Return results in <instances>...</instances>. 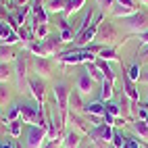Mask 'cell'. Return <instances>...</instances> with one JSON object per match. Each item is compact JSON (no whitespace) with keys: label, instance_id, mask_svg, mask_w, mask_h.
Listing matches in <instances>:
<instances>
[{"label":"cell","instance_id":"cell-1","mask_svg":"<svg viewBox=\"0 0 148 148\" xmlns=\"http://www.w3.org/2000/svg\"><path fill=\"white\" fill-rule=\"evenodd\" d=\"M29 69H32V54L27 50H19L15 58V84L21 94H29Z\"/></svg>","mask_w":148,"mask_h":148},{"label":"cell","instance_id":"cell-2","mask_svg":"<svg viewBox=\"0 0 148 148\" xmlns=\"http://www.w3.org/2000/svg\"><path fill=\"white\" fill-rule=\"evenodd\" d=\"M54 61L58 65H88L96 61V54L90 52L86 46H73L71 50H61L54 56Z\"/></svg>","mask_w":148,"mask_h":148},{"label":"cell","instance_id":"cell-3","mask_svg":"<svg viewBox=\"0 0 148 148\" xmlns=\"http://www.w3.org/2000/svg\"><path fill=\"white\" fill-rule=\"evenodd\" d=\"M127 40H130V36L121 38L119 32H117V27H115V23L111 21V19H106V21H102L100 27H98V34H96V40L94 42L104 44V46H119L121 48Z\"/></svg>","mask_w":148,"mask_h":148},{"label":"cell","instance_id":"cell-4","mask_svg":"<svg viewBox=\"0 0 148 148\" xmlns=\"http://www.w3.org/2000/svg\"><path fill=\"white\" fill-rule=\"evenodd\" d=\"M52 96H54V102L58 106V117L67 123L69 121V96H71V88H69V84L65 79L54 82Z\"/></svg>","mask_w":148,"mask_h":148},{"label":"cell","instance_id":"cell-5","mask_svg":"<svg viewBox=\"0 0 148 148\" xmlns=\"http://www.w3.org/2000/svg\"><path fill=\"white\" fill-rule=\"evenodd\" d=\"M54 67H56V61H54V58L34 56V54H32V71L38 73L40 79H50V77L54 75Z\"/></svg>","mask_w":148,"mask_h":148},{"label":"cell","instance_id":"cell-6","mask_svg":"<svg viewBox=\"0 0 148 148\" xmlns=\"http://www.w3.org/2000/svg\"><path fill=\"white\" fill-rule=\"evenodd\" d=\"M123 27L127 29L130 34H142L148 32V11H138L136 15L123 19Z\"/></svg>","mask_w":148,"mask_h":148},{"label":"cell","instance_id":"cell-7","mask_svg":"<svg viewBox=\"0 0 148 148\" xmlns=\"http://www.w3.org/2000/svg\"><path fill=\"white\" fill-rule=\"evenodd\" d=\"M48 138L46 127L42 125H29L27 127V134H25V148H42L44 142Z\"/></svg>","mask_w":148,"mask_h":148},{"label":"cell","instance_id":"cell-8","mask_svg":"<svg viewBox=\"0 0 148 148\" xmlns=\"http://www.w3.org/2000/svg\"><path fill=\"white\" fill-rule=\"evenodd\" d=\"M102 21H104V15H102V13H96V19L92 21V25L88 27V29H86V32H84L79 38H77L75 44H77V46H88V44H92V42L96 40L98 27H100V23H102Z\"/></svg>","mask_w":148,"mask_h":148},{"label":"cell","instance_id":"cell-9","mask_svg":"<svg viewBox=\"0 0 148 148\" xmlns=\"http://www.w3.org/2000/svg\"><path fill=\"white\" fill-rule=\"evenodd\" d=\"M29 94L34 96V100L40 104V106H46L44 102V96H46V86H44V79H40V77H34L29 75Z\"/></svg>","mask_w":148,"mask_h":148},{"label":"cell","instance_id":"cell-10","mask_svg":"<svg viewBox=\"0 0 148 148\" xmlns=\"http://www.w3.org/2000/svg\"><path fill=\"white\" fill-rule=\"evenodd\" d=\"M94 86H96V82H94L92 77L86 73V71L77 75V82H75V90L79 92V94H82L84 98H86V96H90V94L94 92Z\"/></svg>","mask_w":148,"mask_h":148},{"label":"cell","instance_id":"cell-11","mask_svg":"<svg viewBox=\"0 0 148 148\" xmlns=\"http://www.w3.org/2000/svg\"><path fill=\"white\" fill-rule=\"evenodd\" d=\"M121 69H123V75H121V82H123V94L130 98L132 102H138V100H140L138 86H136V82H132L130 77H127V73H125V65H123V63H121Z\"/></svg>","mask_w":148,"mask_h":148},{"label":"cell","instance_id":"cell-12","mask_svg":"<svg viewBox=\"0 0 148 148\" xmlns=\"http://www.w3.org/2000/svg\"><path fill=\"white\" fill-rule=\"evenodd\" d=\"M96 58H102V61H106V63H123L121 61V56H119V46H104L100 52H98V56Z\"/></svg>","mask_w":148,"mask_h":148},{"label":"cell","instance_id":"cell-13","mask_svg":"<svg viewBox=\"0 0 148 148\" xmlns=\"http://www.w3.org/2000/svg\"><path fill=\"white\" fill-rule=\"evenodd\" d=\"M138 13V6H125V4H119V2H115L113 8H111V17H117V19H127V17H132Z\"/></svg>","mask_w":148,"mask_h":148},{"label":"cell","instance_id":"cell-14","mask_svg":"<svg viewBox=\"0 0 148 148\" xmlns=\"http://www.w3.org/2000/svg\"><path fill=\"white\" fill-rule=\"evenodd\" d=\"M84 115H88V117H104V115H106L104 102H102V100L86 102V106H84Z\"/></svg>","mask_w":148,"mask_h":148},{"label":"cell","instance_id":"cell-15","mask_svg":"<svg viewBox=\"0 0 148 148\" xmlns=\"http://www.w3.org/2000/svg\"><path fill=\"white\" fill-rule=\"evenodd\" d=\"M82 146V134L75 130H67L63 134V148H79Z\"/></svg>","mask_w":148,"mask_h":148},{"label":"cell","instance_id":"cell-16","mask_svg":"<svg viewBox=\"0 0 148 148\" xmlns=\"http://www.w3.org/2000/svg\"><path fill=\"white\" fill-rule=\"evenodd\" d=\"M84 106H86V102H84V96L77 92V90H71V96H69V113H84Z\"/></svg>","mask_w":148,"mask_h":148},{"label":"cell","instance_id":"cell-17","mask_svg":"<svg viewBox=\"0 0 148 148\" xmlns=\"http://www.w3.org/2000/svg\"><path fill=\"white\" fill-rule=\"evenodd\" d=\"M69 121L73 123V130H75V132H79L82 136H84V134L88 136V134H90V130H92V125H88L77 113H69Z\"/></svg>","mask_w":148,"mask_h":148},{"label":"cell","instance_id":"cell-18","mask_svg":"<svg viewBox=\"0 0 148 148\" xmlns=\"http://www.w3.org/2000/svg\"><path fill=\"white\" fill-rule=\"evenodd\" d=\"M67 4H69V0H46V2H44L46 13H48V15H54V13H65Z\"/></svg>","mask_w":148,"mask_h":148},{"label":"cell","instance_id":"cell-19","mask_svg":"<svg viewBox=\"0 0 148 148\" xmlns=\"http://www.w3.org/2000/svg\"><path fill=\"white\" fill-rule=\"evenodd\" d=\"M17 48L15 46H8V44H2L0 46V63H15L17 58Z\"/></svg>","mask_w":148,"mask_h":148},{"label":"cell","instance_id":"cell-20","mask_svg":"<svg viewBox=\"0 0 148 148\" xmlns=\"http://www.w3.org/2000/svg\"><path fill=\"white\" fill-rule=\"evenodd\" d=\"M113 96H115V84L108 82V79H102V84H100V98H98V100L108 102V100H113Z\"/></svg>","mask_w":148,"mask_h":148},{"label":"cell","instance_id":"cell-21","mask_svg":"<svg viewBox=\"0 0 148 148\" xmlns=\"http://www.w3.org/2000/svg\"><path fill=\"white\" fill-rule=\"evenodd\" d=\"M2 121L8 125V123H13V121H21V104L19 102H13L11 108L6 111V115L2 117Z\"/></svg>","mask_w":148,"mask_h":148},{"label":"cell","instance_id":"cell-22","mask_svg":"<svg viewBox=\"0 0 148 148\" xmlns=\"http://www.w3.org/2000/svg\"><path fill=\"white\" fill-rule=\"evenodd\" d=\"M58 36H61L63 42H73V40H75V34H73V29L69 27V21H67V19H63V21L58 23Z\"/></svg>","mask_w":148,"mask_h":148},{"label":"cell","instance_id":"cell-23","mask_svg":"<svg viewBox=\"0 0 148 148\" xmlns=\"http://www.w3.org/2000/svg\"><path fill=\"white\" fill-rule=\"evenodd\" d=\"M96 65L100 67V71H102V75H104V79H108V82H117V75H115V71H113V67H111V63H106V61H102V58H96Z\"/></svg>","mask_w":148,"mask_h":148},{"label":"cell","instance_id":"cell-24","mask_svg":"<svg viewBox=\"0 0 148 148\" xmlns=\"http://www.w3.org/2000/svg\"><path fill=\"white\" fill-rule=\"evenodd\" d=\"M140 69H142V65H140V61H134V63H130V65H125V73H127V77H130L132 82H140Z\"/></svg>","mask_w":148,"mask_h":148},{"label":"cell","instance_id":"cell-25","mask_svg":"<svg viewBox=\"0 0 148 148\" xmlns=\"http://www.w3.org/2000/svg\"><path fill=\"white\" fill-rule=\"evenodd\" d=\"M86 67V73L92 77L94 82H98V84H102V79H104V75H102V71H100V67L96 65V61L94 63H88V65H84Z\"/></svg>","mask_w":148,"mask_h":148},{"label":"cell","instance_id":"cell-26","mask_svg":"<svg viewBox=\"0 0 148 148\" xmlns=\"http://www.w3.org/2000/svg\"><path fill=\"white\" fill-rule=\"evenodd\" d=\"M134 132L142 138L144 144H148V142H146V140H148V125H146V121H142V119H134Z\"/></svg>","mask_w":148,"mask_h":148},{"label":"cell","instance_id":"cell-27","mask_svg":"<svg viewBox=\"0 0 148 148\" xmlns=\"http://www.w3.org/2000/svg\"><path fill=\"white\" fill-rule=\"evenodd\" d=\"M86 4V0H69V4H67V8H65V19H69L71 15H75V13H79L82 11V6Z\"/></svg>","mask_w":148,"mask_h":148},{"label":"cell","instance_id":"cell-28","mask_svg":"<svg viewBox=\"0 0 148 148\" xmlns=\"http://www.w3.org/2000/svg\"><path fill=\"white\" fill-rule=\"evenodd\" d=\"M13 75H15V69L11 67V63H0V84H6Z\"/></svg>","mask_w":148,"mask_h":148},{"label":"cell","instance_id":"cell-29","mask_svg":"<svg viewBox=\"0 0 148 148\" xmlns=\"http://www.w3.org/2000/svg\"><path fill=\"white\" fill-rule=\"evenodd\" d=\"M36 40L38 42H42V40H46V38L48 36H50V25H48V23H40V25H38L36 27Z\"/></svg>","mask_w":148,"mask_h":148},{"label":"cell","instance_id":"cell-30","mask_svg":"<svg viewBox=\"0 0 148 148\" xmlns=\"http://www.w3.org/2000/svg\"><path fill=\"white\" fill-rule=\"evenodd\" d=\"M21 123H23V121H13V123H8V125H6V132H8V136H11V138H15V140H17V138L21 136V132H23Z\"/></svg>","mask_w":148,"mask_h":148},{"label":"cell","instance_id":"cell-31","mask_svg":"<svg viewBox=\"0 0 148 148\" xmlns=\"http://www.w3.org/2000/svg\"><path fill=\"white\" fill-rule=\"evenodd\" d=\"M125 144H127V136H123V132H115L113 140H111V146L113 148H123Z\"/></svg>","mask_w":148,"mask_h":148},{"label":"cell","instance_id":"cell-32","mask_svg":"<svg viewBox=\"0 0 148 148\" xmlns=\"http://www.w3.org/2000/svg\"><path fill=\"white\" fill-rule=\"evenodd\" d=\"M104 108H106V115H111V117H121V108H119V102H113V100H108V102H104Z\"/></svg>","mask_w":148,"mask_h":148},{"label":"cell","instance_id":"cell-33","mask_svg":"<svg viewBox=\"0 0 148 148\" xmlns=\"http://www.w3.org/2000/svg\"><path fill=\"white\" fill-rule=\"evenodd\" d=\"M42 148H63V138H46V142Z\"/></svg>","mask_w":148,"mask_h":148},{"label":"cell","instance_id":"cell-34","mask_svg":"<svg viewBox=\"0 0 148 148\" xmlns=\"http://www.w3.org/2000/svg\"><path fill=\"white\" fill-rule=\"evenodd\" d=\"M96 4H98V8H100V13L104 15V13H111L115 0H96Z\"/></svg>","mask_w":148,"mask_h":148},{"label":"cell","instance_id":"cell-35","mask_svg":"<svg viewBox=\"0 0 148 148\" xmlns=\"http://www.w3.org/2000/svg\"><path fill=\"white\" fill-rule=\"evenodd\" d=\"M8 98H11V94L6 90V84H0V104H4Z\"/></svg>","mask_w":148,"mask_h":148},{"label":"cell","instance_id":"cell-36","mask_svg":"<svg viewBox=\"0 0 148 148\" xmlns=\"http://www.w3.org/2000/svg\"><path fill=\"white\" fill-rule=\"evenodd\" d=\"M144 142H140L138 138H134V136H127V148H140Z\"/></svg>","mask_w":148,"mask_h":148},{"label":"cell","instance_id":"cell-37","mask_svg":"<svg viewBox=\"0 0 148 148\" xmlns=\"http://www.w3.org/2000/svg\"><path fill=\"white\" fill-rule=\"evenodd\" d=\"M15 144H17L15 138H8V140H4L2 144H0V148H15Z\"/></svg>","mask_w":148,"mask_h":148},{"label":"cell","instance_id":"cell-38","mask_svg":"<svg viewBox=\"0 0 148 148\" xmlns=\"http://www.w3.org/2000/svg\"><path fill=\"white\" fill-rule=\"evenodd\" d=\"M140 84H144V86H148V69L144 73H140Z\"/></svg>","mask_w":148,"mask_h":148},{"label":"cell","instance_id":"cell-39","mask_svg":"<svg viewBox=\"0 0 148 148\" xmlns=\"http://www.w3.org/2000/svg\"><path fill=\"white\" fill-rule=\"evenodd\" d=\"M119 4H125V6H136V0H115Z\"/></svg>","mask_w":148,"mask_h":148},{"label":"cell","instance_id":"cell-40","mask_svg":"<svg viewBox=\"0 0 148 148\" xmlns=\"http://www.w3.org/2000/svg\"><path fill=\"white\" fill-rule=\"evenodd\" d=\"M79 148H94V146H92V144H82Z\"/></svg>","mask_w":148,"mask_h":148},{"label":"cell","instance_id":"cell-41","mask_svg":"<svg viewBox=\"0 0 148 148\" xmlns=\"http://www.w3.org/2000/svg\"><path fill=\"white\" fill-rule=\"evenodd\" d=\"M140 4H144V6H148V0H138Z\"/></svg>","mask_w":148,"mask_h":148},{"label":"cell","instance_id":"cell-42","mask_svg":"<svg viewBox=\"0 0 148 148\" xmlns=\"http://www.w3.org/2000/svg\"><path fill=\"white\" fill-rule=\"evenodd\" d=\"M144 121H146V125H148V117H146V119H144Z\"/></svg>","mask_w":148,"mask_h":148},{"label":"cell","instance_id":"cell-43","mask_svg":"<svg viewBox=\"0 0 148 148\" xmlns=\"http://www.w3.org/2000/svg\"><path fill=\"white\" fill-rule=\"evenodd\" d=\"M15 148H21V146H19V144H15Z\"/></svg>","mask_w":148,"mask_h":148},{"label":"cell","instance_id":"cell-44","mask_svg":"<svg viewBox=\"0 0 148 148\" xmlns=\"http://www.w3.org/2000/svg\"><path fill=\"white\" fill-rule=\"evenodd\" d=\"M0 46H2V38H0Z\"/></svg>","mask_w":148,"mask_h":148},{"label":"cell","instance_id":"cell-45","mask_svg":"<svg viewBox=\"0 0 148 148\" xmlns=\"http://www.w3.org/2000/svg\"><path fill=\"white\" fill-rule=\"evenodd\" d=\"M146 102H148V94H146Z\"/></svg>","mask_w":148,"mask_h":148},{"label":"cell","instance_id":"cell-46","mask_svg":"<svg viewBox=\"0 0 148 148\" xmlns=\"http://www.w3.org/2000/svg\"><path fill=\"white\" fill-rule=\"evenodd\" d=\"M123 148H127V144H125V146H123Z\"/></svg>","mask_w":148,"mask_h":148},{"label":"cell","instance_id":"cell-47","mask_svg":"<svg viewBox=\"0 0 148 148\" xmlns=\"http://www.w3.org/2000/svg\"><path fill=\"white\" fill-rule=\"evenodd\" d=\"M136 2H138V0H136Z\"/></svg>","mask_w":148,"mask_h":148}]
</instances>
